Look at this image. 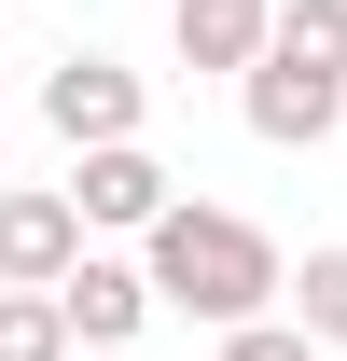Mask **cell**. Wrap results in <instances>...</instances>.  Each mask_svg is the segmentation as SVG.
I'll list each match as a JSON object with an SVG mask.
<instances>
[{"mask_svg": "<svg viewBox=\"0 0 347 361\" xmlns=\"http://www.w3.org/2000/svg\"><path fill=\"white\" fill-rule=\"evenodd\" d=\"M139 264H153V292H167L181 319H209V334H250V319L292 292L278 236H264V223H236V209H195V195H181L167 223L139 236Z\"/></svg>", "mask_w": 347, "mask_h": 361, "instance_id": "cell-1", "label": "cell"}, {"mask_svg": "<svg viewBox=\"0 0 347 361\" xmlns=\"http://www.w3.org/2000/svg\"><path fill=\"white\" fill-rule=\"evenodd\" d=\"M84 250L97 236L70 209V180H0V292H70Z\"/></svg>", "mask_w": 347, "mask_h": 361, "instance_id": "cell-2", "label": "cell"}, {"mask_svg": "<svg viewBox=\"0 0 347 361\" xmlns=\"http://www.w3.org/2000/svg\"><path fill=\"white\" fill-rule=\"evenodd\" d=\"M139 111H153V97H139L126 56H56V70H42V126L70 139V153H126Z\"/></svg>", "mask_w": 347, "mask_h": 361, "instance_id": "cell-3", "label": "cell"}, {"mask_svg": "<svg viewBox=\"0 0 347 361\" xmlns=\"http://www.w3.org/2000/svg\"><path fill=\"white\" fill-rule=\"evenodd\" d=\"M70 209H84V236H153L181 195L153 167V139H126V153H70Z\"/></svg>", "mask_w": 347, "mask_h": 361, "instance_id": "cell-4", "label": "cell"}, {"mask_svg": "<svg viewBox=\"0 0 347 361\" xmlns=\"http://www.w3.org/2000/svg\"><path fill=\"white\" fill-rule=\"evenodd\" d=\"M56 306H70V334H84V348H139V334H153V306H167V292H153V264H139V250H84V264H70V292H56Z\"/></svg>", "mask_w": 347, "mask_h": 361, "instance_id": "cell-5", "label": "cell"}, {"mask_svg": "<svg viewBox=\"0 0 347 361\" xmlns=\"http://www.w3.org/2000/svg\"><path fill=\"white\" fill-rule=\"evenodd\" d=\"M167 28H181V70H236L250 84L264 42H278V0H167Z\"/></svg>", "mask_w": 347, "mask_h": 361, "instance_id": "cell-6", "label": "cell"}, {"mask_svg": "<svg viewBox=\"0 0 347 361\" xmlns=\"http://www.w3.org/2000/svg\"><path fill=\"white\" fill-rule=\"evenodd\" d=\"M0 361H84L70 306H56V292H0Z\"/></svg>", "mask_w": 347, "mask_h": 361, "instance_id": "cell-7", "label": "cell"}, {"mask_svg": "<svg viewBox=\"0 0 347 361\" xmlns=\"http://www.w3.org/2000/svg\"><path fill=\"white\" fill-rule=\"evenodd\" d=\"M292 334L347 348V250H305V264H292Z\"/></svg>", "mask_w": 347, "mask_h": 361, "instance_id": "cell-8", "label": "cell"}, {"mask_svg": "<svg viewBox=\"0 0 347 361\" xmlns=\"http://www.w3.org/2000/svg\"><path fill=\"white\" fill-rule=\"evenodd\" d=\"M222 361H334V348L292 334V319H250V334H222Z\"/></svg>", "mask_w": 347, "mask_h": 361, "instance_id": "cell-9", "label": "cell"}, {"mask_svg": "<svg viewBox=\"0 0 347 361\" xmlns=\"http://www.w3.org/2000/svg\"><path fill=\"white\" fill-rule=\"evenodd\" d=\"M84 361H139V348H84Z\"/></svg>", "mask_w": 347, "mask_h": 361, "instance_id": "cell-10", "label": "cell"}]
</instances>
